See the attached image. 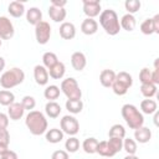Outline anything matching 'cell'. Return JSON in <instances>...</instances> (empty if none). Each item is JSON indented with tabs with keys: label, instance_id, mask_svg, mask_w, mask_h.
I'll list each match as a JSON object with an SVG mask.
<instances>
[{
	"label": "cell",
	"instance_id": "obj_14",
	"mask_svg": "<svg viewBox=\"0 0 159 159\" xmlns=\"http://www.w3.org/2000/svg\"><path fill=\"white\" fill-rule=\"evenodd\" d=\"M58 32H60V36H61L63 40H72V39H75V36H76V26H75L72 22L63 21V22L60 25Z\"/></svg>",
	"mask_w": 159,
	"mask_h": 159
},
{
	"label": "cell",
	"instance_id": "obj_12",
	"mask_svg": "<svg viewBox=\"0 0 159 159\" xmlns=\"http://www.w3.org/2000/svg\"><path fill=\"white\" fill-rule=\"evenodd\" d=\"M71 65L73 67L75 71H83L86 65H87V58H86V55L81 51H76L71 55Z\"/></svg>",
	"mask_w": 159,
	"mask_h": 159
},
{
	"label": "cell",
	"instance_id": "obj_28",
	"mask_svg": "<svg viewBox=\"0 0 159 159\" xmlns=\"http://www.w3.org/2000/svg\"><path fill=\"white\" fill-rule=\"evenodd\" d=\"M60 93H61V89L56 84H50L45 88L43 91V96L46 99H48V102H53L56 101L58 97H60Z\"/></svg>",
	"mask_w": 159,
	"mask_h": 159
},
{
	"label": "cell",
	"instance_id": "obj_20",
	"mask_svg": "<svg viewBox=\"0 0 159 159\" xmlns=\"http://www.w3.org/2000/svg\"><path fill=\"white\" fill-rule=\"evenodd\" d=\"M7 11H9V14L12 17L19 19V17H21L26 12L25 4L24 2H20V1H11L9 4V6H7Z\"/></svg>",
	"mask_w": 159,
	"mask_h": 159
},
{
	"label": "cell",
	"instance_id": "obj_29",
	"mask_svg": "<svg viewBox=\"0 0 159 159\" xmlns=\"http://www.w3.org/2000/svg\"><path fill=\"white\" fill-rule=\"evenodd\" d=\"M57 62H58V58H57V55L56 53L48 51V52H45L42 55V66L46 67L47 71L50 68H52Z\"/></svg>",
	"mask_w": 159,
	"mask_h": 159
},
{
	"label": "cell",
	"instance_id": "obj_23",
	"mask_svg": "<svg viewBox=\"0 0 159 159\" xmlns=\"http://www.w3.org/2000/svg\"><path fill=\"white\" fill-rule=\"evenodd\" d=\"M61 112H62L61 106H60L56 101H53V102H47L46 106H45V113H46V116H47L48 118H51V119H56V118L61 114Z\"/></svg>",
	"mask_w": 159,
	"mask_h": 159
},
{
	"label": "cell",
	"instance_id": "obj_3",
	"mask_svg": "<svg viewBox=\"0 0 159 159\" xmlns=\"http://www.w3.org/2000/svg\"><path fill=\"white\" fill-rule=\"evenodd\" d=\"M120 114L123 117V119L125 120L127 125L130 129H138L139 127H142L144 124V117L143 113L134 106L130 103H127L122 107L120 109Z\"/></svg>",
	"mask_w": 159,
	"mask_h": 159
},
{
	"label": "cell",
	"instance_id": "obj_47",
	"mask_svg": "<svg viewBox=\"0 0 159 159\" xmlns=\"http://www.w3.org/2000/svg\"><path fill=\"white\" fill-rule=\"evenodd\" d=\"M67 4L66 0H52L51 1V5L52 6H56V7H65Z\"/></svg>",
	"mask_w": 159,
	"mask_h": 159
},
{
	"label": "cell",
	"instance_id": "obj_36",
	"mask_svg": "<svg viewBox=\"0 0 159 159\" xmlns=\"http://www.w3.org/2000/svg\"><path fill=\"white\" fill-rule=\"evenodd\" d=\"M140 6H142V2L139 0H127L124 2V7L128 11L127 14H130V15L135 14L140 9Z\"/></svg>",
	"mask_w": 159,
	"mask_h": 159
},
{
	"label": "cell",
	"instance_id": "obj_13",
	"mask_svg": "<svg viewBox=\"0 0 159 159\" xmlns=\"http://www.w3.org/2000/svg\"><path fill=\"white\" fill-rule=\"evenodd\" d=\"M25 114V108L22 107L21 102H14L7 108V117L11 120H20Z\"/></svg>",
	"mask_w": 159,
	"mask_h": 159
},
{
	"label": "cell",
	"instance_id": "obj_24",
	"mask_svg": "<svg viewBox=\"0 0 159 159\" xmlns=\"http://www.w3.org/2000/svg\"><path fill=\"white\" fill-rule=\"evenodd\" d=\"M158 111V104L152 98H145L140 102V112L144 114H154Z\"/></svg>",
	"mask_w": 159,
	"mask_h": 159
},
{
	"label": "cell",
	"instance_id": "obj_51",
	"mask_svg": "<svg viewBox=\"0 0 159 159\" xmlns=\"http://www.w3.org/2000/svg\"><path fill=\"white\" fill-rule=\"evenodd\" d=\"M154 124L158 125V111L154 113Z\"/></svg>",
	"mask_w": 159,
	"mask_h": 159
},
{
	"label": "cell",
	"instance_id": "obj_22",
	"mask_svg": "<svg viewBox=\"0 0 159 159\" xmlns=\"http://www.w3.org/2000/svg\"><path fill=\"white\" fill-rule=\"evenodd\" d=\"M119 25H120V29L125 30V31H133L137 26V20L134 17V15H130V14H125L120 17L119 20Z\"/></svg>",
	"mask_w": 159,
	"mask_h": 159
},
{
	"label": "cell",
	"instance_id": "obj_45",
	"mask_svg": "<svg viewBox=\"0 0 159 159\" xmlns=\"http://www.w3.org/2000/svg\"><path fill=\"white\" fill-rule=\"evenodd\" d=\"M152 22H153L154 34H159V14H157L152 17Z\"/></svg>",
	"mask_w": 159,
	"mask_h": 159
},
{
	"label": "cell",
	"instance_id": "obj_1",
	"mask_svg": "<svg viewBox=\"0 0 159 159\" xmlns=\"http://www.w3.org/2000/svg\"><path fill=\"white\" fill-rule=\"evenodd\" d=\"M25 124L32 135L45 134L48 127L45 114L40 111H30L25 117Z\"/></svg>",
	"mask_w": 159,
	"mask_h": 159
},
{
	"label": "cell",
	"instance_id": "obj_52",
	"mask_svg": "<svg viewBox=\"0 0 159 159\" xmlns=\"http://www.w3.org/2000/svg\"><path fill=\"white\" fill-rule=\"evenodd\" d=\"M1 45H2V40L0 39V47H1Z\"/></svg>",
	"mask_w": 159,
	"mask_h": 159
},
{
	"label": "cell",
	"instance_id": "obj_34",
	"mask_svg": "<svg viewBox=\"0 0 159 159\" xmlns=\"http://www.w3.org/2000/svg\"><path fill=\"white\" fill-rule=\"evenodd\" d=\"M123 149L128 155H134L138 150L137 142L132 138H123Z\"/></svg>",
	"mask_w": 159,
	"mask_h": 159
},
{
	"label": "cell",
	"instance_id": "obj_41",
	"mask_svg": "<svg viewBox=\"0 0 159 159\" xmlns=\"http://www.w3.org/2000/svg\"><path fill=\"white\" fill-rule=\"evenodd\" d=\"M158 62H159V58H155V61H154V70L152 71V83H154L155 86L159 84V68H158Z\"/></svg>",
	"mask_w": 159,
	"mask_h": 159
},
{
	"label": "cell",
	"instance_id": "obj_27",
	"mask_svg": "<svg viewBox=\"0 0 159 159\" xmlns=\"http://www.w3.org/2000/svg\"><path fill=\"white\" fill-rule=\"evenodd\" d=\"M107 144H108V149L111 153V158L123 149V139L120 138H109L107 140Z\"/></svg>",
	"mask_w": 159,
	"mask_h": 159
},
{
	"label": "cell",
	"instance_id": "obj_21",
	"mask_svg": "<svg viewBox=\"0 0 159 159\" xmlns=\"http://www.w3.org/2000/svg\"><path fill=\"white\" fill-rule=\"evenodd\" d=\"M63 132L58 128H51V129H47L46 133H45V138L48 143L51 144H57L60 143L62 139H63Z\"/></svg>",
	"mask_w": 159,
	"mask_h": 159
},
{
	"label": "cell",
	"instance_id": "obj_11",
	"mask_svg": "<svg viewBox=\"0 0 159 159\" xmlns=\"http://www.w3.org/2000/svg\"><path fill=\"white\" fill-rule=\"evenodd\" d=\"M34 78L39 86H46L50 78L48 71L46 70V67H43L42 65H36L34 67Z\"/></svg>",
	"mask_w": 159,
	"mask_h": 159
},
{
	"label": "cell",
	"instance_id": "obj_44",
	"mask_svg": "<svg viewBox=\"0 0 159 159\" xmlns=\"http://www.w3.org/2000/svg\"><path fill=\"white\" fill-rule=\"evenodd\" d=\"M9 125V117L6 113L0 112V129H7Z\"/></svg>",
	"mask_w": 159,
	"mask_h": 159
},
{
	"label": "cell",
	"instance_id": "obj_31",
	"mask_svg": "<svg viewBox=\"0 0 159 159\" xmlns=\"http://www.w3.org/2000/svg\"><path fill=\"white\" fill-rule=\"evenodd\" d=\"M158 91V86H155L154 83H143L140 86V93L145 97V98H153L157 94Z\"/></svg>",
	"mask_w": 159,
	"mask_h": 159
},
{
	"label": "cell",
	"instance_id": "obj_35",
	"mask_svg": "<svg viewBox=\"0 0 159 159\" xmlns=\"http://www.w3.org/2000/svg\"><path fill=\"white\" fill-rule=\"evenodd\" d=\"M80 140L76 137H70L65 142V149L67 153H76L80 149Z\"/></svg>",
	"mask_w": 159,
	"mask_h": 159
},
{
	"label": "cell",
	"instance_id": "obj_10",
	"mask_svg": "<svg viewBox=\"0 0 159 159\" xmlns=\"http://www.w3.org/2000/svg\"><path fill=\"white\" fill-rule=\"evenodd\" d=\"M15 29L11 20L7 16H0V39L10 40L14 37Z\"/></svg>",
	"mask_w": 159,
	"mask_h": 159
},
{
	"label": "cell",
	"instance_id": "obj_6",
	"mask_svg": "<svg viewBox=\"0 0 159 159\" xmlns=\"http://www.w3.org/2000/svg\"><path fill=\"white\" fill-rule=\"evenodd\" d=\"M60 89L67 97V99H81V97H82V91L78 86V82L73 77L62 80Z\"/></svg>",
	"mask_w": 159,
	"mask_h": 159
},
{
	"label": "cell",
	"instance_id": "obj_5",
	"mask_svg": "<svg viewBox=\"0 0 159 159\" xmlns=\"http://www.w3.org/2000/svg\"><path fill=\"white\" fill-rule=\"evenodd\" d=\"M133 84V77L125 71L116 73V80L112 84V89L117 96H124Z\"/></svg>",
	"mask_w": 159,
	"mask_h": 159
},
{
	"label": "cell",
	"instance_id": "obj_43",
	"mask_svg": "<svg viewBox=\"0 0 159 159\" xmlns=\"http://www.w3.org/2000/svg\"><path fill=\"white\" fill-rule=\"evenodd\" d=\"M0 143L9 145L10 143V133L7 129H0Z\"/></svg>",
	"mask_w": 159,
	"mask_h": 159
},
{
	"label": "cell",
	"instance_id": "obj_15",
	"mask_svg": "<svg viewBox=\"0 0 159 159\" xmlns=\"http://www.w3.org/2000/svg\"><path fill=\"white\" fill-rule=\"evenodd\" d=\"M152 139V130L148 127H139L138 129L134 130V140L140 143V144H145Z\"/></svg>",
	"mask_w": 159,
	"mask_h": 159
},
{
	"label": "cell",
	"instance_id": "obj_42",
	"mask_svg": "<svg viewBox=\"0 0 159 159\" xmlns=\"http://www.w3.org/2000/svg\"><path fill=\"white\" fill-rule=\"evenodd\" d=\"M51 159H70V155L66 150H62V149H58V150H55L51 155Z\"/></svg>",
	"mask_w": 159,
	"mask_h": 159
},
{
	"label": "cell",
	"instance_id": "obj_17",
	"mask_svg": "<svg viewBox=\"0 0 159 159\" xmlns=\"http://www.w3.org/2000/svg\"><path fill=\"white\" fill-rule=\"evenodd\" d=\"M66 15H67V12H66L65 7H56V6H52V5L48 6V16L52 21L62 24L66 19Z\"/></svg>",
	"mask_w": 159,
	"mask_h": 159
},
{
	"label": "cell",
	"instance_id": "obj_49",
	"mask_svg": "<svg viewBox=\"0 0 159 159\" xmlns=\"http://www.w3.org/2000/svg\"><path fill=\"white\" fill-rule=\"evenodd\" d=\"M4 68H5V58L0 56V73L4 71Z\"/></svg>",
	"mask_w": 159,
	"mask_h": 159
},
{
	"label": "cell",
	"instance_id": "obj_39",
	"mask_svg": "<svg viewBox=\"0 0 159 159\" xmlns=\"http://www.w3.org/2000/svg\"><path fill=\"white\" fill-rule=\"evenodd\" d=\"M21 104L25 108V111H34V108L36 107V101L32 96H24L21 99Z\"/></svg>",
	"mask_w": 159,
	"mask_h": 159
},
{
	"label": "cell",
	"instance_id": "obj_9",
	"mask_svg": "<svg viewBox=\"0 0 159 159\" xmlns=\"http://www.w3.org/2000/svg\"><path fill=\"white\" fill-rule=\"evenodd\" d=\"M82 6H83V12L87 17L89 19H94L96 16H98L102 12V7H101V1L99 0H83L82 1Z\"/></svg>",
	"mask_w": 159,
	"mask_h": 159
},
{
	"label": "cell",
	"instance_id": "obj_2",
	"mask_svg": "<svg viewBox=\"0 0 159 159\" xmlns=\"http://www.w3.org/2000/svg\"><path fill=\"white\" fill-rule=\"evenodd\" d=\"M99 25L109 36H114L120 31L119 17L113 9L102 10V12L99 14Z\"/></svg>",
	"mask_w": 159,
	"mask_h": 159
},
{
	"label": "cell",
	"instance_id": "obj_4",
	"mask_svg": "<svg viewBox=\"0 0 159 159\" xmlns=\"http://www.w3.org/2000/svg\"><path fill=\"white\" fill-rule=\"evenodd\" d=\"M25 81V72L20 67H12L0 76V86L4 89H11Z\"/></svg>",
	"mask_w": 159,
	"mask_h": 159
},
{
	"label": "cell",
	"instance_id": "obj_18",
	"mask_svg": "<svg viewBox=\"0 0 159 159\" xmlns=\"http://www.w3.org/2000/svg\"><path fill=\"white\" fill-rule=\"evenodd\" d=\"M26 21L30 25L36 26L39 22L42 21V11L36 6L30 7L29 10H26Z\"/></svg>",
	"mask_w": 159,
	"mask_h": 159
},
{
	"label": "cell",
	"instance_id": "obj_50",
	"mask_svg": "<svg viewBox=\"0 0 159 159\" xmlns=\"http://www.w3.org/2000/svg\"><path fill=\"white\" fill-rule=\"evenodd\" d=\"M123 159H139V157H137L135 154H134V155H128V154H127V157H124Z\"/></svg>",
	"mask_w": 159,
	"mask_h": 159
},
{
	"label": "cell",
	"instance_id": "obj_37",
	"mask_svg": "<svg viewBox=\"0 0 159 159\" xmlns=\"http://www.w3.org/2000/svg\"><path fill=\"white\" fill-rule=\"evenodd\" d=\"M96 153L99 154V155L103 157V158H111V153H109V149H108L107 140H101V142H98Z\"/></svg>",
	"mask_w": 159,
	"mask_h": 159
},
{
	"label": "cell",
	"instance_id": "obj_25",
	"mask_svg": "<svg viewBox=\"0 0 159 159\" xmlns=\"http://www.w3.org/2000/svg\"><path fill=\"white\" fill-rule=\"evenodd\" d=\"M65 73H66V66L61 61H58L52 68L48 70V76L53 80H62Z\"/></svg>",
	"mask_w": 159,
	"mask_h": 159
},
{
	"label": "cell",
	"instance_id": "obj_48",
	"mask_svg": "<svg viewBox=\"0 0 159 159\" xmlns=\"http://www.w3.org/2000/svg\"><path fill=\"white\" fill-rule=\"evenodd\" d=\"M7 150H9V145L0 143V157H1V155H4V154L7 152Z\"/></svg>",
	"mask_w": 159,
	"mask_h": 159
},
{
	"label": "cell",
	"instance_id": "obj_40",
	"mask_svg": "<svg viewBox=\"0 0 159 159\" xmlns=\"http://www.w3.org/2000/svg\"><path fill=\"white\" fill-rule=\"evenodd\" d=\"M139 81L140 83H150L152 82V71L148 67H144L139 72Z\"/></svg>",
	"mask_w": 159,
	"mask_h": 159
},
{
	"label": "cell",
	"instance_id": "obj_26",
	"mask_svg": "<svg viewBox=\"0 0 159 159\" xmlns=\"http://www.w3.org/2000/svg\"><path fill=\"white\" fill-rule=\"evenodd\" d=\"M65 106H66V109L71 114H78L83 109V102H82V99H67Z\"/></svg>",
	"mask_w": 159,
	"mask_h": 159
},
{
	"label": "cell",
	"instance_id": "obj_7",
	"mask_svg": "<svg viewBox=\"0 0 159 159\" xmlns=\"http://www.w3.org/2000/svg\"><path fill=\"white\" fill-rule=\"evenodd\" d=\"M60 128L63 134H68L70 137H75L80 132V123L76 117L73 116H63L60 120Z\"/></svg>",
	"mask_w": 159,
	"mask_h": 159
},
{
	"label": "cell",
	"instance_id": "obj_38",
	"mask_svg": "<svg viewBox=\"0 0 159 159\" xmlns=\"http://www.w3.org/2000/svg\"><path fill=\"white\" fill-rule=\"evenodd\" d=\"M140 32H142V34H144V35H153V34H154L152 17L145 19V20L140 24Z\"/></svg>",
	"mask_w": 159,
	"mask_h": 159
},
{
	"label": "cell",
	"instance_id": "obj_33",
	"mask_svg": "<svg viewBox=\"0 0 159 159\" xmlns=\"http://www.w3.org/2000/svg\"><path fill=\"white\" fill-rule=\"evenodd\" d=\"M109 138H125V128L122 124H113L108 130Z\"/></svg>",
	"mask_w": 159,
	"mask_h": 159
},
{
	"label": "cell",
	"instance_id": "obj_19",
	"mask_svg": "<svg viewBox=\"0 0 159 159\" xmlns=\"http://www.w3.org/2000/svg\"><path fill=\"white\" fill-rule=\"evenodd\" d=\"M116 80V72L113 70H109V68H106L103 70L101 73H99V82L103 87L106 88H109L112 87L113 82Z\"/></svg>",
	"mask_w": 159,
	"mask_h": 159
},
{
	"label": "cell",
	"instance_id": "obj_30",
	"mask_svg": "<svg viewBox=\"0 0 159 159\" xmlns=\"http://www.w3.org/2000/svg\"><path fill=\"white\" fill-rule=\"evenodd\" d=\"M97 144H98V140L94 137H89V138H86L83 140L82 149L87 154H94L96 153V149H97Z\"/></svg>",
	"mask_w": 159,
	"mask_h": 159
},
{
	"label": "cell",
	"instance_id": "obj_16",
	"mask_svg": "<svg viewBox=\"0 0 159 159\" xmlns=\"http://www.w3.org/2000/svg\"><path fill=\"white\" fill-rule=\"evenodd\" d=\"M81 31L87 35V36H91V35H94L97 31H98V22L94 20V19H89V17H86L82 24H81Z\"/></svg>",
	"mask_w": 159,
	"mask_h": 159
},
{
	"label": "cell",
	"instance_id": "obj_46",
	"mask_svg": "<svg viewBox=\"0 0 159 159\" xmlns=\"http://www.w3.org/2000/svg\"><path fill=\"white\" fill-rule=\"evenodd\" d=\"M0 159H19V157H17V154L14 150H10L9 149L4 155L0 157Z\"/></svg>",
	"mask_w": 159,
	"mask_h": 159
},
{
	"label": "cell",
	"instance_id": "obj_32",
	"mask_svg": "<svg viewBox=\"0 0 159 159\" xmlns=\"http://www.w3.org/2000/svg\"><path fill=\"white\" fill-rule=\"evenodd\" d=\"M15 102V94L9 89H1L0 91V104L9 107Z\"/></svg>",
	"mask_w": 159,
	"mask_h": 159
},
{
	"label": "cell",
	"instance_id": "obj_8",
	"mask_svg": "<svg viewBox=\"0 0 159 159\" xmlns=\"http://www.w3.org/2000/svg\"><path fill=\"white\" fill-rule=\"evenodd\" d=\"M35 37L37 43L46 45L51 37V26L47 21H41L35 26Z\"/></svg>",
	"mask_w": 159,
	"mask_h": 159
}]
</instances>
